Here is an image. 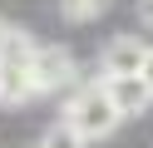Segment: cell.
<instances>
[{
  "label": "cell",
  "mask_w": 153,
  "mask_h": 148,
  "mask_svg": "<svg viewBox=\"0 0 153 148\" xmlns=\"http://www.w3.org/2000/svg\"><path fill=\"white\" fill-rule=\"evenodd\" d=\"M119 109H114V99L104 94V84L94 89H79V94L69 99V109H64V123L74 128V133L84 138V143H94V138H109L114 128H119Z\"/></svg>",
  "instance_id": "6da1fadb"
},
{
  "label": "cell",
  "mask_w": 153,
  "mask_h": 148,
  "mask_svg": "<svg viewBox=\"0 0 153 148\" xmlns=\"http://www.w3.org/2000/svg\"><path fill=\"white\" fill-rule=\"evenodd\" d=\"M30 69H35V89L54 94V89H64L74 79V54L64 45H40V54L30 59Z\"/></svg>",
  "instance_id": "7a4b0ae2"
},
{
  "label": "cell",
  "mask_w": 153,
  "mask_h": 148,
  "mask_svg": "<svg viewBox=\"0 0 153 148\" xmlns=\"http://www.w3.org/2000/svg\"><path fill=\"white\" fill-rule=\"evenodd\" d=\"M99 84H104V94L114 99V109H119L123 118H128V114H143V109L153 104V84L143 74H104Z\"/></svg>",
  "instance_id": "3957f363"
},
{
  "label": "cell",
  "mask_w": 153,
  "mask_h": 148,
  "mask_svg": "<svg viewBox=\"0 0 153 148\" xmlns=\"http://www.w3.org/2000/svg\"><path fill=\"white\" fill-rule=\"evenodd\" d=\"M143 64H148V45L133 39V35H114L99 49V69L104 74H143Z\"/></svg>",
  "instance_id": "277c9868"
},
{
  "label": "cell",
  "mask_w": 153,
  "mask_h": 148,
  "mask_svg": "<svg viewBox=\"0 0 153 148\" xmlns=\"http://www.w3.org/2000/svg\"><path fill=\"white\" fill-rule=\"evenodd\" d=\"M35 69L30 64H0V104L5 109H20L25 99H35Z\"/></svg>",
  "instance_id": "5b68a950"
},
{
  "label": "cell",
  "mask_w": 153,
  "mask_h": 148,
  "mask_svg": "<svg viewBox=\"0 0 153 148\" xmlns=\"http://www.w3.org/2000/svg\"><path fill=\"white\" fill-rule=\"evenodd\" d=\"M40 148H84V138H79V133H74V128H69V123H64V118H59V123H54V128H50V133H45V138H40Z\"/></svg>",
  "instance_id": "8992f818"
},
{
  "label": "cell",
  "mask_w": 153,
  "mask_h": 148,
  "mask_svg": "<svg viewBox=\"0 0 153 148\" xmlns=\"http://www.w3.org/2000/svg\"><path fill=\"white\" fill-rule=\"evenodd\" d=\"M109 0H59V15L64 20H94Z\"/></svg>",
  "instance_id": "52a82bcc"
},
{
  "label": "cell",
  "mask_w": 153,
  "mask_h": 148,
  "mask_svg": "<svg viewBox=\"0 0 153 148\" xmlns=\"http://www.w3.org/2000/svg\"><path fill=\"white\" fill-rule=\"evenodd\" d=\"M138 25L153 30V0H138Z\"/></svg>",
  "instance_id": "ba28073f"
},
{
  "label": "cell",
  "mask_w": 153,
  "mask_h": 148,
  "mask_svg": "<svg viewBox=\"0 0 153 148\" xmlns=\"http://www.w3.org/2000/svg\"><path fill=\"white\" fill-rule=\"evenodd\" d=\"M143 79L153 84V45H148V64H143Z\"/></svg>",
  "instance_id": "9c48e42d"
},
{
  "label": "cell",
  "mask_w": 153,
  "mask_h": 148,
  "mask_svg": "<svg viewBox=\"0 0 153 148\" xmlns=\"http://www.w3.org/2000/svg\"><path fill=\"white\" fill-rule=\"evenodd\" d=\"M0 64H5V59H0Z\"/></svg>",
  "instance_id": "30bf717a"
}]
</instances>
